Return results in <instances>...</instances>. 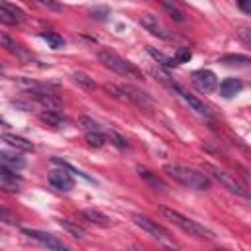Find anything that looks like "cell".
<instances>
[{
  "label": "cell",
  "instance_id": "6da1fadb",
  "mask_svg": "<svg viewBox=\"0 0 251 251\" xmlns=\"http://www.w3.org/2000/svg\"><path fill=\"white\" fill-rule=\"evenodd\" d=\"M165 173H167L173 180H176L178 184H182V186H186V188L208 190L210 184H212V180H210L208 175L198 173V171H194V169H190V167H184V165H178V163H169V165H165Z\"/></svg>",
  "mask_w": 251,
  "mask_h": 251
},
{
  "label": "cell",
  "instance_id": "8992f818",
  "mask_svg": "<svg viewBox=\"0 0 251 251\" xmlns=\"http://www.w3.org/2000/svg\"><path fill=\"white\" fill-rule=\"evenodd\" d=\"M190 80H192V84L200 90V92H214L216 88H218V76L212 73V71H208V69H198V71H194L192 75H190Z\"/></svg>",
  "mask_w": 251,
  "mask_h": 251
},
{
  "label": "cell",
  "instance_id": "cb8c5ba5",
  "mask_svg": "<svg viewBox=\"0 0 251 251\" xmlns=\"http://www.w3.org/2000/svg\"><path fill=\"white\" fill-rule=\"evenodd\" d=\"M73 78H75V82H76L78 86H82L84 90H94V88H96L94 78H90L88 75H84V73H80V71H76V73L73 75Z\"/></svg>",
  "mask_w": 251,
  "mask_h": 251
},
{
  "label": "cell",
  "instance_id": "7c38bea8",
  "mask_svg": "<svg viewBox=\"0 0 251 251\" xmlns=\"http://www.w3.org/2000/svg\"><path fill=\"white\" fill-rule=\"evenodd\" d=\"M0 20L4 24H8V25H16V24H20L24 20V12L20 8L8 4V2H2L0 4Z\"/></svg>",
  "mask_w": 251,
  "mask_h": 251
},
{
  "label": "cell",
  "instance_id": "d4e9b609",
  "mask_svg": "<svg viewBox=\"0 0 251 251\" xmlns=\"http://www.w3.org/2000/svg\"><path fill=\"white\" fill-rule=\"evenodd\" d=\"M84 139H86V143H88L90 147H94V149H100V147L106 143V135H104L102 131H88V133L84 135Z\"/></svg>",
  "mask_w": 251,
  "mask_h": 251
},
{
  "label": "cell",
  "instance_id": "d6a6232c",
  "mask_svg": "<svg viewBox=\"0 0 251 251\" xmlns=\"http://www.w3.org/2000/svg\"><path fill=\"white\" fill-rule=\"evenodd\" d=\"M90 16L92 18H96V20H106V16H108V8H92L90 10Z\"/></svg>",
  "mask_w": 251,
  "mask_h": 251
},
{
  "label": "cell",
  "instance_id": "5b68a950",
  "mask_svg": "<svg viewBox=\"0 0 251 251\" xmlns=\"http://www.w3.org/2000/svg\"><path fill=\"white\" fill-rule=\"evenodd\" d=\"M22 231H24L29 239H33V241H37L39 245H43L47 251H69V247H67L61 239H57L53 233L39 231V229H29V227H24Z\"/></svg>",
  "mask_w": 251,
  "mask_h": 251
},
{
  "label": "cell",
  "instance_id": "9a60e30c",
  "mask_svg": "<svg viewBox=\"0 0 251 251\" xmlns=\"http://www.w3.org/2000/svg\"><path fill=\"white\" fill-rule=\"evenodd\" d=\"M39 120L43 122V124H47V126H51V127H65V124H67V118L61 114V110H43L41 114H39Z\"/></svg>",
  "mask_w": 251,
  "mask_h": 251
},
{
  "label": "cell",
  "instance_id": "f546056e",
  "mask_svg": "<svg viewBox=\"0 0 251 251\" xmlns=\"http://www.w3.org/2000/svg\"><path fill=\"white\" fill-rule=\"evenodd\" d=\"M190 57H192V53H190L188 47H178L176 53H175V63H176V65H180V63H188Z\"/></svg>",
  "mask_w": 251,
  "mask_h": 251
},
{
  "label": "cell",
  "instance_id": "5bb4252c",
  "mask_svg": "<svg viewBox=\"0 0 251 251\" xmlns=\"http://www.w3.org/2000/svg\"><path fill=\"white\" fill-rule=\"evenodd\" d=\"M16 84H18L22 90H25V92H31V94H35V96H39V94H51V92H49V88H47L45 84H41V82H35V80H31V78H25V76H20V78H16Z\"/></svg>",
  "mask_w": 251,
  "mask_h": 251
},
{
  "label": "cell",
  "instance_id": "e0dca14e",
  "mask_svg": "<svg viewBox=\"0 0 251 251\" xmlns=\"http://www.w3.org/2000/svg\"><path fill=\"white\" fill-rule=\"evenodd\" d=\"M2 141H6L10 147L18 149V151H33V143L20 137V135H14V133H2Z\"/></svg>",
  "mask_w": 251,
  "mask_h": 251
},
{
  "label": "cell",
  "instance_id": "52a82bcc",
  "mask_svg": "<svg viewBox=\"0 0 251 251\" xmlns=\"http://www.w3.org/2000/svg\"><path fill=\"white\" fill-rule=\"evenodd\" d=\"M47 178H49L51 186H55L61 192H69L75 186V178L67 169H53V171H49Z\"/></svg>",
  "mask_w": 251,
  "mask_h": 251
},
{
  "label": "cell",
  "instance_id": "f1b7e54d",
  "mask_svg": "<svg viewBox=\"0 0 251 251\" xmlns=\"http://www.w3.org/2000/svg\"><path fill=\"white\" fill-rule=\"evenodd\" d=\"M78 124L86 129V133H88V131H102V127L98 126V122H94V120L88 118V116H80V118H78Z\"/></svg>",
  "mask_w": 251,
  "mask_h": 251
},
{
  "label": "cell",
  "instance_id": "30bf717a",
  "mask_svg": "<svg viewBox=\"0 0 251 251\" xmlns=\"http://www.w3.org/2000/svg\"><path fill=\"white\" fill-rule=\"evenodd\" d=\"M133 222H135L141 229H145L147 233H151V235H153V237H157V239H167V237H169V231H167L163 226H159L157 222L149 220L147 216L135 214V216H133Z\"/></svg>",
  "mask_w": 251,
  "mask_h": 251
},
{
  "label": "cell",
  "instance_id": "d590c367",
  "mask_svg": "<svg viewBox=\"0 0 251 251\" xmlns=\"http://www.w3.org/2000/svg\"><path fill=\"white\" fill-rule=\"evenodd\" d=\"M216 251H226V249H216Z\"/></svg>",
  "mask_w": 251,
  "mask_h": 251
},
{
  "label": "cell",
  "instance_id": "4dcf8cb0",
  "mask_svg": "<svg viewBox=\"0 0 251 251\" xmlns=\"http://www.w3.org/2000/svg\"><path fill=\"white\" fill-rule=\"evenodd\" d=\"M153 75H155V76H157V78H159L163 84H167L169 88H173V90H175L176 82H173V80H171V76H169V75H167L163 69H153Z\"/></svg>",
  "mask_w": 251,
  "mask_h": 251
},
{
  "label": "cell",
  "instance_id": "836d02e7",
  "mask_svg": "<svg viewBox=\"0 0 251 251\" xmlns=\"http://www.w3.org/2000/svg\"><path fill=\"white\" fill-rule=\"evenodd\" d=\"M237 35H239V39H241L243 43H247V45L251 47V29H247V27H241V29L237 31Z\"/></svg>",
  "mask_w": 251,
  "mask_h": 251
},
{
  "label": "cell",
  "instance_id": "484cf974",
  "mask_svg": "<svg viewBox=\"0 0 251 251\" xmlns=\"http://www.w3.org/2000/svg\"><path fill=\"white\" fill-rule=\"evenodd\" d=\"M220 63H226V65H243V67H251V59L245 57V55H224L220 59Z\"/></svg>",
  "mask_w": 251,
  "mask_h": 251
},
{
  "label": "cell",
  "instance_id": "4fadbf2b",
  "mask_svg": "<svg viewBox=\"0 0 251 251\" xmlns=\"http://www.w3.org/2000/svg\"><path fill=\"white\" fill-rule=\"evenodd\" d=\"M20 182H22V178L16 175V171H12L8 167L0 169V188H4L6 192H16Z\"/></svg>",
  "mask_w": 251,
  "mask_h": 251
},
{
  "label": "cell",
  "instance_id": "ffe728a7",
  "mask_svg": "<svg viewBox=\"0 0 251 251\" xmlns=\"http://www.w3.org/2000/svg\"><path fill=\"white\" fill-rule=\"evenodd\" d=\"M0 157H2V167H8V169H12V171H18V169H24V167H25V159H24V157L10 155V153H6V151H2Z\"/></svg>",
  "mask_w": 251,
  "mask_h": 251
},
{
  "label": "cell",
  "instance_id": "d6986e66",
  "mask_svg": "<svg viewBox=\"0 0 251 251\" xmlns=\"http://www.w3.org/2000/svg\"><path fill=\"white\" fill-rule=\"evenodd\" d=\"M137 173H139V176H141L145 182H149L155 190H165V182H163L155 173H151L149 169H145V167L139 165V167H137Z\"/></svg>",
  "mask_w": 251,
  "mask_h": 251
},
{
  "label": "cell",
  "instance_id": "ac0fdd59",
  "mask_svg": "<svg viewBox=\"0 0 251 251\" xmlns=\"http://www.w3.org/2000/svg\"><path fill=\"white\" fill-rule=\"evenodd\" d=\"M241 88H243V82H241L239 78L229 76V78H226V80L220 84V94H222L224 98H231V96H235Z\"/></svg>",
  "mask_w": 251,
  "mask_h": 251
},
{
  "label": "cell",
  "instance_id": "8fae6325",
  "mask_svg": "<svg viewBox=\"0 0 251 251\" xmlns=\"http://www.w3.org/2000/svg\"><path fill=\"white\" fill-rule=\"evenodd\" d=\"M120 88L126 94V100H131V102H135L141 108H151L153 106V100H151V96L147 92H143V90H139V88H135L131 84H124Z\"/></svg>",
  "mask_w": 251,
  "mask_h": 251
},
{
  "label": "cell",
  "instance_id": "44dd1931",
  "mask_svg": "<svg viewBox=\"0 0 251 251\" xmlns=\"http://www.w3.org/2000/svg\"><path fill=\"white\" fill-rule=\"evenodd\" d=\"M147 53L161 65V67H165V69H171V67H176V63H175V57H167L165 53H161V51H157V49H153V47H149L147 45Z\"/></svg>",
  "mask_w": 251,
  "mask_h": 251
},
{
  "label": "cell",
  "instance_id": "603a6c76",
  "mask_svg": "<svg viewBox=\"0 0 251 251\" xmlns=\"http://www.w3.org/2000/svg\"><path fill=\"white\" fill-rule=\"evenodd\" d=\"M41 39H45L51 49H61L65 45V39L59 33H53V31H43L41 33Z\"/></svg>",
  "mask_w": 251,
  "mask_h": 251
},
{
  "label": "cell",
  "instance_id": "4316f807",
  "mask_svg": "<svg viewBox=\"0 0 251 251\" xmlns=\"http://www.w3.org/2000/svg\"><path fill=\"white\" fill-rule=\"evenodd\" d=\"M161 6L171 14V18L175 20V22H184V16H182V12L178 10V6L175 4V2H169V0H163L161 2Z\"/></svg>",
  "mask_w": 251,
  "mask_h": 251
},
{
  "label": "cell",
  "instance_id": "e575fe53",
  "mask_svg": "<svg viewBox=\"0 0 251 251\" xmlns=\"http://www.w3.org/2000/svg\"><path fill=\"white\" fill-rule=\"evenodd\" d=\"M237 6H239L245 14H249V16H251V0H239V2H237Z\"/></svg>",
  "mask_w": 251,
  "mask_h": 251
},
{
  "label": "cell",
  "instance_id": "3957f363",
  "mask_svg": "<svg viewBox=\"0 0 251 251\" xmlns=\"http://www.w3.org/2000/svg\"><path fill=\"white\" fill-rule=\"evenodd\" d=\"M98 59H100V63H104L108 69H112L114 73H118V75H122V76H126V78H143L141 73H139V69H135L129 61L122 59L118 53H114V51H110V49H102V51L98 53Z\"/></svg>",
  "mask_w": 251,
  "mask_h": 251
},
{
  "label": "cell",
  "instance_id": "7a4b0ae2",
  "mask_svg": "<svg viewBox=\"0 0 251 251\" xmlns=\"http://www.w3.org/2000/svg\"><path fill=\"white\" fill-rule=\"evenodd\" d=\"M159 212L163 214V218H165V220H169L171 224H175L176 227H180L182 231H186L188 235L204 237V239H212V237H214V233H212L208 227H204L202 224H198V222H194V220H190V218L182 216L180 212H176V210H173V208L161 206V208H159Z\"/></svg>",
  "mask_w": 251,
  "mask_h": 251
},
{
  "label": "cell",
  "instance_id": "2e32d148",
  "mask_svg": "<svg viewBox=\"0 0 251 251\" xmlns=\"http://www.w3.org/2000/svg\"><path fill=\"white\" fill-rule=\"evenodd\" d=\"M80 216H82L84 220H88L90 224H94V226H100V227H108V226H110V218H108L106 214H102L100 210L86 208V210L80 212Z\"/></svg>",
  "mask_w": 251,
  "mask_h": 251
},
{
  "label": "cell",
  "instance_id": "ba28073f",
  "mask_svg": "<svg viewBox=\"0 0 251 251\" xmlns=\"http://www.w3.org/2000/svg\"><path fill=\"white\" fill-rule=\"evenodd\" d=\"M139 24H141V27H145V29H147L151 35H155V37H161V39H171V37H173V33L157 20V16L145 14V16H141Z\"/></svg>",
  "mask_w": 251,
  "mask_h": 251
},
{
  "label": "cell",
  "instance_id": "9c48e42d",
  "mask_svg": "<svg viewBox=\"0 0 251 251\" xmlns=\"http://www.w3.org/2000/svg\"><path fill=\"white\" fill-rule=\"evenodd\" d=\"M175 90H176V92H178V96H180V98L190 106V110H194L196 114H200V116H204V118H212V116H214V112L210 110V106H206V104H204L202 100H198L194 94L186 92L182 86H178V84H176V86H175Z\"/></svg>",
  "mask_w": 251,
  "mask_h": 251
},
{
  "label": "cell",
  "instance_id": "7402d4cb",
  "mask_svg": "<svg viewBox=\"0 0 251 251\" xmlns=\"http://www.w3.org/2000/svg\"><path fill=\"white\" fill-rule=\"evenodd\" d=\"M59 226L63 227V229H67L71 235H75V237H78V239H84L86 237V231H84V227H80L78 224H75V222H71V220H59Z\"/></svg>",
  "mask_w": 251,
  "mask_h": 251
},
{
  "label": "cell",
  "instance_id": "277c9868",
  "mask_svg": "<svg viewBox=\"0 0 251 251\" xmlns=\"http://www.w3.org/2000/svg\"><path fill=\"white\" fill-rule=\"evenodd\" d=\"M204 171H208L210 176H214V178H216L222 186H226L229 192H233V194H237V196H241V198H249L247 188H245L231 173H227V171H224V169H220L218 165H212V163H204Z\"/></svg>",
  "mask_w": 251,
  "mask_h": 251
},
{
  "label": "cell",
  "instance_id": "83f0119b",
  "mask_svg": "<svg viewBox=\"0 0 251 251\" xmlns=\"http://www.w3.org/2000/svg\"><path fill=\"white\" fill-rule=\"evenodd\" d=\"M106 137L110 139L112 145H116V147H120V149H127V139H126L124 135H120L118 131L108 129V131H106Z\"/></svg>",
  "mask_w": 251,
  "mask_h": 251
},
{
  "label": "cell",
  "instance_id": "1f68e13d",
  "mask_svg": "<svg viewBox=\"0 0 251 251\" xmlns=\"http://www.w3.org/2000/svg\"><path fill=\"white\" fill-rule=\"evenodd\" d=\"M0 43H2V45H4V47L10 51V53H16V51H18V45H16V41H12V39H10L6 33H2V35H0Z\"/></svg>",
  "mask_w": 251,
  "mask_h": 251
}]
</instances>
